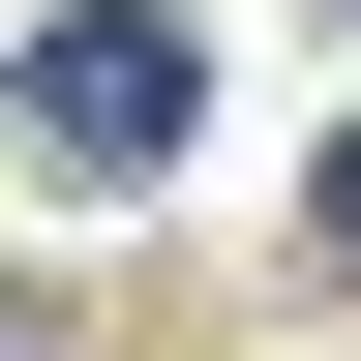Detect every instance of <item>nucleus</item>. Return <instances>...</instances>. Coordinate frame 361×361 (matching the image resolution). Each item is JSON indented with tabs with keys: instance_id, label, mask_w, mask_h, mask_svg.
Masks as SVG:
<instances>
[{
	"instance_id": "nucleus-1",
	"label": "nucleus",
	"mask_w": 361,
	"mask_h": 361,
	"mask_svg": "<svg viewBox=\"0 0 361 361\" xmlns=\"http://www.w3.org/2000/svg\"><path fill=\"white\" fill-rule=\"evenodd\" d=\"M180 121H211V61H180L151 0H61V30H30V151H61V180H151Z\"/></svg>"
},
{
	"instance_id": "nucleus-2",
	"label": "nucleus",
	"mask_w": 361,
	"mask_h": 361,
	"mask_svg": "<svg viewBox=\"0 0 361 361\" xmlns=\"http://www.w3.org/2000/svg\"><path fill=\"white\" fill-rule=\"evenodd\" d=\"M331 271H361V151H331Z\"/></svg>"
}]
</instances>
